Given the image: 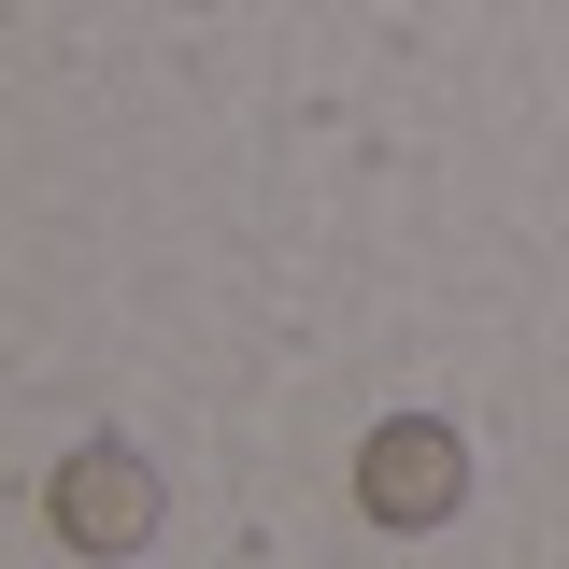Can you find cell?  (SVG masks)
Returning a JSON list of instances; mask_svg holds the SVG:
<instances>
[{
	"instance_id": "1",
	"label": "cell",
	"mask_w": 569,
	"mask_h": 569,
	"mask_svg": "<svg viewBox=\"0 0 569 569\" xmlns=\"http://www.w3.org/2000/svg\"><path fill=\"white\" fill-rule=\"evenodd\" d=\"M356 498H370V527H441L456 498H470V456H456V427H370V456H356Z\"/></svg>"
},
{
	"instance_id": "2",
	"label": "cell",
	"mask_w": 569,
	"mask_h": 569,
	"mask_svg": "<svg viewBox=\"0 0 569 569\" xmlns=\"http://www.w3.org/2000/svg\"><path fill=\"white\" fill-rule=\"evenodd\" d=\"M58 527H71V556H129L142 527H157V470H142L129 441H86L58 470Z\"/></svg>"
}]
</instances>
